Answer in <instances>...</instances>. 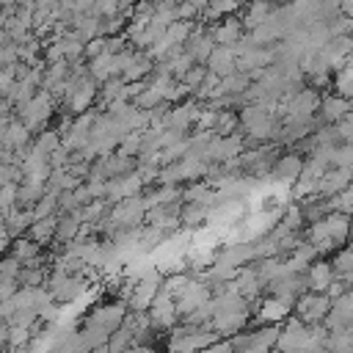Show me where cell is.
Segmentation results:
<instances>
[{
    "label": "cell",
    "instance_id": "cell-1",
    "mask_svg": "<svg viewBox=\"0 0 353 353\" xmlns=\"http://www.w3.org/2000/svg\"><path fill=\"white\" fill-rule=\"evenodd\" d=\"M52 108H55L52 94H50L47 88H39L25 105L17 108V119H19L30 132H39V130H44V124L50 121Z\"/></svg>",
    "mask_w": 353,
    "mask_h": 353
},
{
    "label": "cell",
    "instance_id": "cell-2",
    "mask_svg": "<svg viewBox=\"0 0 353 353\" xmlns=\"http://www.w3.org/2000/svg\"><path fill=\"white\" fill-rule=\"evenodd\" d=\"M292 306H295V317H298L301 323L314 325V323L325 320V314H328V309H331V298L323 295V292H312V290H309V292H301Z\"/></svg>",
    "mask_w": 353,
    "mask_h": 353
},
{
    "label": "cell",
    "instance_id": "cell-3",
    "mask_svg": "<svg viewBox=\"0 0 353 353\" xmlns=\"http://www.w3.org/2000/svg\"><path fill=\"white\" fill-rule=\"evenodd\" d=\"M143 215H146L143 199H138V196H130V199H121V201H116V204H113V210L108 212V218H105V221H110V229H113V226H121V229H132V226H138V223L143 221Z\"/></svg>",
    "mask_w": 353,
    "mask_h": 353
},
{
    "label": "cell",
    "instance_id": "cell-4",
    "mask_svg": "<svg viewBox=\"0 0 353 353\" xmlns=\"http://www.w3.org/2000/svg\"><path fill=\"white\" fill-rule=\"evenodd\" d=\"M97 94H99V91H97V80L88 74V77H83V80L77 83V88L72 91V97H69L63 105H66V110H69L72 116H77V113H85V110H88V105L97 99Z\"/></svg>",
    "mask_w": 353,
    "mask_h": 353
},
{
    "label": "cell",
    "instance_id": "cell-5",
    "mask_svg": "<svg viewBox=\"0 0 353 353\" xmlns=\"http://www.w3.org/2000/svg\"><path fill=\"white\" fill-rule=\"evenodd\" d=\"M301 171H303V160H301L298 154H279V157L270 163V176H273L276 182H284V185L295 182V179L301 176Z\"/></svg>",
    "mask_w": 353,
    "mask_h": 353
},
{
    "label": "cell",
    "instance_id": "cell-6",
    "mask_svg": "<svg viewBox=\"0 0 353 353\" xmlns=\"http://www.w3.org/2000/svg\"><path fill=\"white\" fill-rule=\"evenodd\" d=\"M207 69L218 77H226L232 72H237V55L232 47H223V44H215L210 58H207Z\"/></svg>",
    "mask_w": 353,
    "mask_h": 353
},
{
    "label": "cell",
    "instance_id": "cell-7",
    "mask_svg": "<svg viewBox=\"0 0 353 353\" xmlns=\"http://www.w3.org/2000/svg\"><path fill=\"white\" fill-rule=\"evenodd\" d=\"M88 74L97 80V83H105L108 77H116L119 74V52H99L94 58H88Z\"/></svg>",
    "mask_w": 353,
    "mask_h": 353
},
{
    "label": "cell",
    "instance_id": "cell-8",
    "mask_svg": "<svg viewBox=\"0 0 353 353\" xmlns=\"http://www.w3.org/2000/svg\"><path fill=\"white\" fill-rule=\"evenodd\" d=\"M243 22L237 19V17H226L221 25H215L212 30H210V36H212V41L215 44H223V47H232V44H237L240 39H243Z\"/></svg>",
    "mask_w": 353,
    "mask_h": 353
},
{
    "label": "cell",
    "instance_id": "cell-9",
    "mask_svg": "<svg viewBox=\"0 0 353 353\" xmlns=\"http://www.w3.org/2000/svg\"><path fill=\"white\" fill-rule=\"evenodd\" d=\"M306 287L312 290V292H325L328 290V284L334 281V268H331V262H312L309 268H306Z\"/></svg>",
    "mask_w": 353,
    "mask_h": 353
},
{
    "label": "cell",
    "instance_id": "cell-10",
    "mask_svg": "<svg viewBox=\"0 0 353 353\" xmlns=\"http://www.w3.org/2000/svg\"><path fill=\"white\" fill-rule=\"evenodd\" d=\"M0 143L11 152L19 149V146H28L30 143V130L19 119H8L6 127H3V135H0Z\"/></svg>",
    "mask_w": 353,
    "mask_h": 353
},
{
    "label": "cell",
    "instance_id": "cell-11",
    "mask_svg": "<svg viewBox=\"0 0 353 353\" xmlns=\"http://www.w3.org/2000/svg\"><path fill=\"white\" fill-rule=\"evenodd\" d=\"M80 212H61L58 215V226H55V240L52 243H72L74 237H80Z\"/></svg>",
    "mask_w": 353,
    "mask_h": 353
},
{
    "label": "cell",
    "instance_id": "cell-12",
    "mask_svg": "<svg viewBox=\"0 0 353 353\" xmlns=\"http://www.w3.org/2000/svg\"><path fill=\"white\" fill-rule=\"evenodd\" d=\"M350 110H353V102L345 99V97H339V94L325 97V99L320 102V116H323L325 121H342L345 116H350Z\"/></svg>",
    "mask_w": 353,
    "mask_h": 353
},
{
    "label": "cell",
    "instance_id": "cell-13",
    "mask_svg": "<svg viewBox=\"0 0 353 353\" xmlns=\"http://www.w3.org/2000/svg\"><path fill=\"white\" fill-rule=\"evenodd\" d=\"M55 226H58V212L55 215H47V218H39L28 226V237L36 240L39 245L44 243H52L55 240Z\"/></svg>",
    "mask_w": 353,
    "mask_h": 353
},
{
    "label": "cell",
    "instance_id": "cell-14",
    "mask_svg": "<svg viewBox=\"0 0 353 353\" xmlns=\"http://www.w3.org/2000/svg\"><path fill=\"white\" fill-rule=\"evenodd\" d=\"M259 320L262 323H279V320H284L287 314H290V303H284L281 298H276V295H268L262 303H259Z\"/></svg>",
    "mask_w": 353,
    "mask_h": 353
},
{
    "label": "cell",
    "instance_id": "cell-15",
    "mask_svg": "<svg viewBox=\"0 0 353 353\" xmlns=\"http://www.w3.org/2000/svg\"><path fill=\"white\" fill-rule=\"evenodd\" d=\"M58 146H61V132H58V130H41V132H36V138L30 141V149H33L36 154H44V157H50Z\"/></svg>",
    "mask_w": 353,
    "mask_h": 353
},
{
    "label": "cell",
    "instance_id": "cell-16",
    "mask_svg": "<svg viewBox=\"0 0 353 353\" xmlns=\"http://www.w3.org/2000/svg\"><path fill=\"white\" fill-rule=\"evenodd\" d=\"M30 212H33V221L47 218V215H55V212H58V193H55V190H44L41 199L30 207Z\"/></svg>",
    "mask_w": 353,
    "mask_h": 353
},
{
    "label": "cell",
    "instance_id": "cell-17",
    "mask_svg": "<svg viewBox=\"0 0 353 353\" xmlns=\"http://www.w3.org/2000/svg\"><path fill=\"white\" fill-rule=\"evenodd\" d=\"M17 284L19 287H41L44 284V268H25L17 273Z\"/></svg>",
    "mask_w": 353,
    "mask_h": 353
},
{
    "label": "cell",
    "instance_id": "cell-18",
    "mask_svg": "<svg viewBox=\"0 0 353 353\" xmlns=\"http://www.w3.org/2000/svg\"><path fill=\"white\" fill-rule=\"evenodd\" d=\"M331 268H334L336 276H350V273H353V248L339 251V254L331 259Z\"/></svg>",
    "mask_w": 353,
    "mask_h": 353
},
{
    "label": "cell",
    "instance_id": "cell-19",
    "mask_svg": "<svg viewBox=\"0 0 353 353\" xmlns=\"http://www.w3.org/2000/svg\"><path fill=\"white\" fill-rule=\"evenodd\" d=\"M17 190H19V182H6V185H0V215L8 212L11 207H17Z\"/></svg>",
    "mask_w": 353,
    "mask_h": 353
},
{
    "label": "cell",
    "instance_id": "cell-20",
    "mask_svg": "<svg viewBox=\"0 0 353 353\" xmlns=\"http://www.w3.org/2000/svg\"><path fill=\"white\" fill-rule=\"evenodd\" d=\"M204 74H207V66H201V63H193V66H190V69H188V72H185L179 80L185 83V88H188V91H196V88L201 85Z\"/></svg>",
    "mask_w": 353,
    "mask_h": 353
}]
</instances>
